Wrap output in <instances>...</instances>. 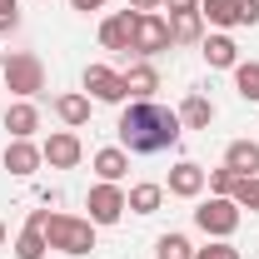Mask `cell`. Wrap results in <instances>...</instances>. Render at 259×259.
Returning a JSON list of instances; mask_svg holds the SVG:
<instances>
[{
	"label": "cell",
	"mask_w": 259,
	"mask_h": 259,
	"mask_svg": "<svg viewBox=\"0 0 259 259\" xmlns=\"http://www.w3.org/2000/svg\"><path fill=\"white\" fill-rule=\"evenodd\" d=\"M204 60L214 65V70H229V65H239V45L229 35H209L204 40Z\"/></svg>",
	"instance_id": "16"
},
{
	"label": "cell",
	"mask_w": 259,
	"mask_h": 259,
	"mask_svg": "<svg viewBox=\"0 0 259 259\" xmlns=\"http://www.w3.org/2000/svg\"><path fill=\"white\" fill-rule=\"evenodd\" d=\"M130 50H140V55H160V50H169V20H160V15H140V20H135Z\"/></svg>",
	"instance_id": "6"
},
{
	"label": "cell",
	"mask_w": 259,
	"mask_h": 259,
	"mask_svg": "<svg viewBox=\"0 0 259 259\" xmlns=\"http://www.w3.org/2000/svg\"><path fill=\"white\" fill-rule=\"evenodd\" d=\"M125 169H130V155H125V150H100V155H95V175H100V180H110V185H115Z\"/></svg>",
	"instance_id": "21"
},
{
	"label": "cell",
	"mask_w": 259,
	"mask_h": 259,
	"mask_svg": "<svg viewBox=\"0 0 259 259\" xmlns=\"http://www.w3.org/2000/svg\"><path fill=\"white\" fill-rule=\"evenodd\" d=\"M164 0H130V10H140V15H155Z\"/></svg>",
	"instance_id": "30"
},
{
	"label": "cell",
	"mask_w": 259,
	"mask_h": 259,
	"mask_svg": "<svg viewBox=\"0 0 259 259\" xmlns=\"http://www.w3.org/2000/svg\"><path fill=\"white\" fill-rule=\"evenodd\" d=\"M194 40H204V15L199 10L169 15V45H194Z\"/></svg>",
	"instance_id": "13"
},
{
	"label": "cell",
	"mask_w": 259,
	"mask_h": 259,
	"mask_svg": "<svg viewBox=\"0 0 259 259\" xmlns=\"http://www.w3.org/2000/svg\"><path fill=\"white\" fill-rule=\"evenodd\" d=\"M194 225L204 229L209 239H229V234L239 229V204H234L229 194H214L209 204H199V209H194Z\"/></svg>",
	"instance_id": "3"
},
{
	"label": "cell",
	"mask_w": 259,
	"mask_h": 259,
	"mask_svg": "<svg viewBox=\"0 0 259 259\" xmlns=\"http://www.w3.org/2000/svg\"><path fill=\"white\" fill-rule=\"evenodd\" d=\"M229 199H234L239 209H249V214H259V175H249V180H239Z\"/></svg>",
	"instance_id": "24"
},
{
	"label": "cell",
	"mask_w": 259,
	"mask_h": 259,
	"mask_svg": "<svg viewBox=\"0 0 259 259\" xmlns=\"http://www.w3.org/2000/svg\"><path fill=\"white\" fill-rule=\"evenodd\" d=\"M194 259H239V249H234L229 239H214V244H204V249H194Z\"/></svg>",
	"instance_id": "27"
},
{
	"label": "cell",
	"mask_w": 259,
	"mask_h": 259,
	"mask_svg": "<svg viewBox=\"0 0 259 259\" xmlns=\"http://www.w3.org/2000/svg\"><path fill=\"white\" fill-rule=\"evenodd\" d=\"M155 90H160V70H155V65H130L125 70V95L150 100Z\"/></svg>",
	"instance_id": "14"
},
{
	"label": "cell",
	"mask_w": 259,
	"mask_h": 259,
	"mask_svg": "<svg viewBox=\"0 0 259 259\" xmlns=\"http://www.w3.org/2000/svg\"><path fill=\"white\" fill-rule=\"evenodd\" d=\"M5 85H10L15 95H40V90H45V65L35 60L30 50L5 55Z\"/></svg>",
	"instance_id": "4"
},
{
	"label": "cell",
	"mask_w": 259,
	"mask_h": 259,
	"mask_svg": "<svg viewBox=\"0 0 259 259\" xmlns=\"http://www.w3.org/2000/svg\"><path fill=\"white\" fill-rule=\"evenodd\" d=\"M40 155H45V164H50V169H75L85 150H80V140H75L70 130H55V135L40 145Z\"/></svg>",
	"instance_id": "8"
},
{
	"label": "cell",
	"mask_w": 259,
	"mask_h": 259,
	"mask_svg": "<svg viewBox=\"0 0 259 259\" xmlns=\"http://www.w3.org/2000/svg\"><path fill=\"white\" fill-rule=\"evenodd\" d=\"M40 160H45V155L35 150L30 140H10V145H5V169L20 175V180H30L35 169H40Z\"/></svg>",
	"instance_id": "10"
},
{
	"label": "cell",
	"mask_w": 259,
	"mask_h": 259,
	"mask_svg": "<svg viewBox=\"0 0 259 259\" xmlns=\"http://www.w3.org/2000/svg\"><path fill=\"white\" fill-rule=\"evenodd\" d=\"M209 120H214V105L204 95H190L185 105H180V125L185 130H209Z\"/></svg>",
	"instance_id": "18"
},
{
	"label": "cell",
	"mask_w": 259,
	"mask_h": 259,
	"mask_svg": "<svg viewBox=\"0 0 259 259\" xmlns=\"http://www.w3.org/2000/svg\"><path fill=\"white\" fill-rule=\"evenodd\" d=\"M204 190V169L190 160H180L175 169H169V194H180V199H194V194Z\"/></svg>",
	"instance_id": "11"
},
{
	"label": "cell",
	"mask_w": 259,
	"mask_h": 259,
	"mask_svg": "<svg viewBox=\"0 0 259 259\" xmlns=\"http://www.w3.org/2000/svg\"><path fill=\"white\" fill-rule=\"evenodd\" d=\"M169 5V15H185V10H199V0H164Z\"/></svg>",
	"instance_id": "31"
},
{
	"label": "cell",
	"mask_w": 259,
	"mask_h": 259,
	"mask_svg": "<svg viewBox=\"0 0 259 259\" xmlns=\"http://www.w3.org/2000/svg\"><path fill=\"white\" fill-rule=\"evenodd\" d=\"M15 25H20V5H15V0H0V35L15 30Z\"/></svg>",
	"instance_id": "28"
},
{
	"label": "cell",
	"mask_w": 259,
	"mask_h": 259,
	"mask_svg": "<svg viewBox=\"0 0 259 259\" xmlns=\"http://www.w3.org/2000/svg\"><path fill=\"white\" fill-rule=\"evenodd\" d=\"M135 20H140V10H120V15H110V20L100 25V45H105V50H130V40H135Z\"/></svg>",
	"instance_id": "9"
},
{
	"label": "cell",
	"mask_w": 259,
	"mask_h": 259,
	"mask_svg": "<svg viewBox=\"0 0 259 259\" xmlns=\"http://www.w3.org/2000/svg\"><path fill=\"white\" fill-rule=\"evenodd\" d=\"M239 25H259V0H239Z\"/></svg>",
	"instance_id": "29"
},
{
	"label": "cell",
	"mask_w": 259,
	"mask_h": 259,
	"mask_svg": "<svg viewBox=\"0 0 259 259\" xmlns=\"http://www.w3.org/2000/svg\"><path fill=\"white\" fill-rule=\"evenodd\" d=\"M85 204H90V225H115V220L125 214V190L105 180V185H95V190H90V199H85Z\"/></svg>",
	"instance_id": "5"
},
{
	"label": "cell",
	"mask_w": 259,
	"mask_h": 259,
	"mask_svg": "<svg viewBox=\"0 0 259 259\" xmlns=\"http://www.w3.org/2000/svg\"><path fill=\"white\" fill-rule=\"evenodd\" d=\"M0 249H5V225H0Z\"/></svg>",
	"instance_id": "33"
},
{
	"label": "cell",
	"mask_w": 259,
	"mask_h": 259,
	"mask_svg": "<svg viewBox=\"0 0 259 259\" xmlns=\"http://www.w3.org/2000/svg\"><path fill=\"white\" fill-rule=\"evenodd\" d=\"M180 110H164L155 100H135L125 115H120V145L130 155H160L180 145Z\"/></svg>",
	"instance_id": "1"
},
{
	"label": "cell",
	"mask_w": 259,
	"mask_h": 259,
	"mask_svg": "<svg viewBox=\"0 0 259 259\" xmlns=\"http://www.w3.org/2000/svg\"><path fill=\"white\" fill-rule=\"evenodd\" d=\"M85 90L105 105H120L125 100V75L120 70H110V65H85Z\"/></svg>",
	"instance_id": "7"
},
{
	"label": "cell",
	"mask_w": 259,
	"mask_h": 259,
	"mask_svg": "<svg viewBox=\"0 0 259 259\" xmlns=\"http://www.w3.org/2000/svg\"><path fill=\"white\" fill-rule=\"evenodd\" d=\"M45 249H50V244H45V229L25 225V234L15 239V259H40V254H45Z\"/></svg>",
	"instance_id": "23"
},
{
	"label": "cell",
	"mask_w": 259,
	"mask_h": 259,
	"mask_svg": "<svg viewBox=\"0 0 259 259\" xmlns=\"http://www.w3.org/2000/svg\"><path fill=\"white\" fill-rule=\"evenodd\" d=\"M45 244L60 254H90L95 249V225L75 220V214H50L45 220Z\"/></svg>",
	"instance_id": "2"
},
{
	"label": "cell",
	"mask_w": 259,
	"mask_h": 259,
	"mask_svg": "<svg viewBox=\"0 0 259 259\" xmlns=\"http://www.w3.org/2000/svg\"><path fill=\"white\" fill-rule=\"evenodd\" d=\"M225 164L239 175V180H249V175H259V145L254 140H234L225 150Z\"/></svg>",
	"instance_id": "12"
},
{
	"label": "cell",
	"mask_w": 259,
	"mask_h": 259,
	"mask_svg": "<svg viewBox=\"0 0 259 259\" xmlns=\"http://www.w3.org/2000/svg\"><path fill=\"white\" fill-rule=\"evenodd\" d=\"M5 130H10V140H30L35 130H40L35 105H10V110H5Z\"/></svg>",
	"instance_id": "15"
},
{
	"label": "cell",
	"mask_w": 259,
	"mask_h": 259,
	"mask_svg": "<svg viewBox=\"0 0 259 259\" xmlns=\"http://www.w3.org/2000/svg\"><path fill=\"white\" fill-rule=\"evenodd\" d=\"M155 254H160V259H194V249H190V239H185V234H160Z\"/></svg>",
	"instance_id": "25"
},
{
	"label": "cell",
	"mask_w": 259,
	"mask_h": 259,
	"mask_svg": "<svg viewBox=\"0 0 259 259\" xmlns=\"http://www.w3.org/2000/svg\"><path fill=\"white\" fill-rule=\"evenodd\" d=\"M204 185H209V194H234V185H239V175H234V169H209V175H204Z\"/></svg>",
	"instance_id": "26"
},
{
	"label": "cell",
	"mask_w": 259,
	"mask_h": 259,
	"mask_svg": "<svg viewBox=\"0 0 259 259\" xmlns=\"http://www.w3.org/2000/svg\"><path fill=\"white\" fill-rule=\"evenodd\" d=\"M55 115L70 130H80V125H90V100L85 95H55Z\"/></svg>",
	"instance_id": "17"
},
{
	"label": "cell",
	"mask_w": 259,
	"mask_h": 259,
	"mask_svg": "<svg viewBox=\"0 0 259 259\" xmlns=\"http://www.w3.org/2000/svg\"><path fill=\"white\" fill-rule=\"evenodd\" d=\"M70 5H75V10H85V15H90V10H100V5H105V0H70Z\"/></svg>",
	"instance_id": "32"
},
{
	"label": "cell",
	"mask_w": 259,
	"mask_h": 259,
	"mask_svg": "<svg viewBox=\"0 0 259 259\" xmlns=\"http://www.w3.org/2000/svg\"><path fill=\"white\" fill-rule=\"evenodd\" d=\"M199 15L209 25H239V0H199Z\"/></svg>",
	"instance_id": "20"
},
{
	"label": "cell",
	"mask_w": 259,
	"mask_h": 259,
	"mask_svg": "<svg viewBox=\"0 0 259 259\" xmlns=\"http://www.w3.org/2000/svg\"><path fill=\"white\" fill-rule=\"evenodd\" d=\"M234 90H239V100H249V105L259 100V60L234 65Z\"/></svg>",
	"instance_id": "22"
},
{
	"label": "cell",
	"mask_w": 259,
	"mask_h": 259,
	"mask_svg": "<svg viewBox=\"0 0 259 259\" xmlns=\"http://www.w3.org/2000/svg\"><path fill=\"white\" fill-rule=\"evenodd\" d=\"M160 199H164L160 185H135V190L125 194V209H135V214H155V209H160Z\"/></svg>",
	"instance_id": "19"
}]
</instances>
